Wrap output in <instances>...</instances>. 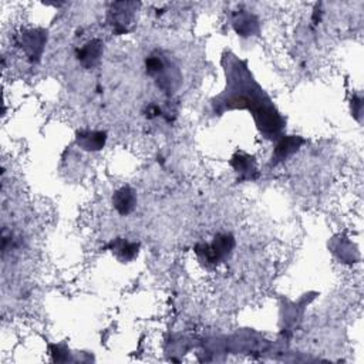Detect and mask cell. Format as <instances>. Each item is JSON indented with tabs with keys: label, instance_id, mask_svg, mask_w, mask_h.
I'll return each mask as SVG.
<instances>
[{
	"label": "cell",
	"instance_id": "1",
	"mask_svg": "<svg viewBox=\"0 0 364 364\" xmlns=\"http://www.w3.org/2000/svg\"><path fill=\"white\" fill-rule=\"evenodd\" d=\"M225 72L229 74L228 87L225 93L214 101L215 108L224 106L221 111L249 110L260 134L265 138H278L285 129V118L254 80L245 63L233 60L231 69L226 67Z\"/></svg>",
	"mask_w": 364,
	"mask_h": 364
},
{
	"label": "cell",
	"instance_id": "2",
	"mask_svg": "<svg viewBox=\"0 0 364 364\" xmlns=\"http://www.w3.org/2000/svg\"><path fill=\"white\" fill-rule=\"evenodd\" d=\"M145 72L153 78L160 90L165 94H172L181 84V74L171 57L161 51L156 50L145 58Z\"/></svg>",
	"mask_w": 364,
	"mask_h": 364
},
{
	"label": "cell",
	"instance_id": "3",
	"mask_svg": "<svg viewBox=\"0 0 364 364\" xmlns=\"http://www.w3.org/2000/svg\"><path fill=\"white\" fill-rule=\"evenodd\" d=\"M235 249V238L231 233H218L210 244H198L195 254L202 265L215 267L225 262Z\"/></svg>",
	"mask_w": 364,
	"mask_h": 364
},
{
	"label": "cell",
	"instance_id": "4",
	"mask_svg": "<svg viewBox=\"0 0 364 364\" xmlns=\"http://www.w3.org/2000/svg\"><path fill=\"white\" fill-rule=\"evenodd\" d=\"M137 3L133 2H117L113 3L107 13V23L110 24L113 33L117 36L127 35L135 20Z\"/></svg>",
	"mask_w": 364,
	"mask_h": 364
},
{
	"label": "cell",
	"instance_id": "5",
	"mask_svg": "<svg viewBox=\"0 0 364 364\" xmlns=\"http://www.w3.org/2000/svg\"><path fill=\"white\" fill-rule=\"evenodd\" d=\"M47 43V32L44 28H28L19 35V46L32 63H38L43 56Z\"/></svg>",
	"mask_w": 364,
	"mask_h": 364
},
{
	"label": "cell",
	"instance_id": "6",
	"mask_svg": "<svg viewBox=\"0 0 364 364\" xmlns=\"http://www.w3.org/2000/svg\"><path fill=\"white\" fill-rule=\"evenodd\" d=\"M103 54H104V43L100 39L88 40L85 44H83L80 49L76 50V57L78 60V63L87 70L96 69L101 62Z\"/></svg>",
	"mask_w": 364,
	"mask_h": 364
},
{
	"label": "cell",
	"instance_id": "7",
	"mask_svg": "<svg viewBox=\"0 0 364 364\" xmlns=\"http://www.w3.org/2000/svg\"><path fill=\"white\" fill-rule=\"evenodd\" d=\"M232 27L238 33V36L251 38L259 33L260 23L255 15L247 10H236L232 15Z\"/></svg>",
	"mask_w": 364,
	"mask_h": 364
},
{
	"label": "cell",
	"instance_id": "8",
	"mask_svg": "<svg viewBox=\"0 0 364 364\" xmlns=\"http://www.w3.org/2000/svg\"><path fill=\"white\" fill-rule=\"evenodd\" d=\"M306 141L301 137L297 135H282L278 140V144L275 147V151H273V157H272V164L276 165L292 157L295 153L300 149V147L305 144Z\"/></svg>",
	"mask_w": 364,
	"mask_h": 364
},
{
	"label": "cell",
	"instance_id": "9",
	"mask_svg": "<svg viewBox=\"0 0 364 364\" xmlns=\"http://www.w3.org/2000/svg\"><path fill=\"white\" fill-rule=\"evenodd\" d=\"M137 202H138L137 191L130 185L121 187L113 194V206L118 214L123 217L131 214V212L137 208Z\"/></svg>",
	"mask_w": 364,
	"mask_h": 364
},
{
	"label": "cell",
	"instance_id": "10",
	"mask_svg": "<svg viewBox=\"0 0 364 364\" xmlns=\"http://www.w3.org/2000/svg\"><path fill=\"white\" fill-rule=\"evenodd\" d=\"M108 251L121 263H130L138 256L140 244L138 242H131L126 238H117V239H113L108 244Z\"/></svg>",
	"mask_w": 364,
	"mask_h": 364
},
{
	"label": "cell",
	"instance_id": "11",
	"mask_svg": "<svg viewBox=\"0 0 364 364\" xmlns=\"http://www.w3.org/2000/svg\"><path fill=\"white\" fill-rule=\"evenodd\" d=\"M107 133L97 130H80L76 134V144L88 153L101 151L107 142Z\"/></svg>",
	"mask_w": 364,
	"mask_h": 364
},
{
	"label": "cell",
	"instance_id": "12",
	"mask_svg": "<svg viewBox=\"0 0 364 364\" xmlns=\"http://www.w3.org/2000/svg\"><path fill=\"white\" fill-rule=\"evenodd\" d=\"M231 167L238 174L239 181H252L258 178V168L256 161L254 157L244 154V153H236L231 160Z\"/></svg>",
	"mask_w": 364,
	"mask_h": 364
},
{
	"label": "cell",
	"instance_id": "13",
	"mask_svg": "<svg viewBox=\"0 0 364 364\" xmlns=\"http://www.w3.org/2000/svg\"><path fill=\"white\" fill-rule=\"evenodd\" d=\"M144 115H145V118H148V119H154V118H157V117H161V115H163V110H161V107H160V106H156V104H149V106L145 108V111H144Z\"/></svg>",
	"mask_w": 364,
	"mask_h": 364
},
{
	"label": "cell",
	"instance_id": "14",
	"mask_svg": "<svg viewBox=\"0 0 364 364\" xmlns=\"http://www.w3.org/2000/svg\"><path fill=\"white\" fill-rule=\"evenodd\" d=\"M353 107H356V108H353V114L354 115H361V110H363V100H361V97H353Z\"/></svg>",
	"mask_w": 364,
	"mask_h": 364
}]
</instances>
